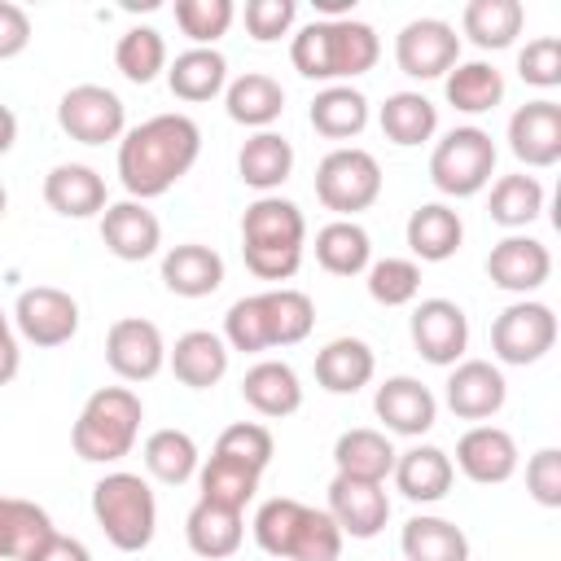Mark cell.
Wrapping results in <instances>:
<instances>
[{
	"label": "cell",
	"mask_w": 561,
	"mask_h": 561,
	"mask_svg": "<svg viewBox=\"0 0 561 561\" xmlns=\"http://www.w3.org/2000/svg\"><path fill=\"white\" fill-rule=\"evenodd\" d=\"M202 153V127L188 114H153L118 140V180L131 202L162 197L180 184Z\"/></svg>",
	"instance_id": "6da1fadb"
},
{
	"label": "cell",
	"mask_w": 561,
	"mask_h": 561,
	"mask_svg": "<svg viewBox=\"0 0 561 561\" xmlns=\"http://www.w3.org/2000/svg\"><path fill=\"white\" fill-rule=\"evenodd\" d=\"M381 57V39L368 22H355V18H333V22H307L294 44H289V61L302 79H320V83H333V79H355V75H368Z\"/></svg>",
	"instance_id": "7a4b0ae2"
},
{
	"label": "cell",
	"mask_w": 561,
	"mask_h": 561,
	"mask_svg": "<svg viewBox=\"0 0 561 561\" xmlns=\"http://www.w3.org/2000/svg\"><path fill=\"white\" fill-rule=\"evenodd\" d=\"M307 219L289 197H259L241 215V254L259 280H289L302 263Z\"/></svg>",
	"instance_id": "3957f363"
},
{
	"label": "cell",
	"mask_w": 561,
	"mask_h": 561,
	"mask_svg": "<svg viewBox=\"0 0 561 561\" xmlns=\"http://www.w3.org/2000/svg\"><path fill=\"white\" fill-rule=\"evenodd\" d=\"M342 530L324 508H311L302 500L276 495L259 504L254 513V543L267 557L285 561H337L342 557Z\"/></svg>",
	"instance_id": "277c9868"
},
{
	"label": "cell",
	"mask_w": 561,
	"mask_h": 561,
	"mask_svg": "<svg viewBox=\"0 0 561 561\" xmlns=\"http://www.w3.org/2000/svg\"><path fill=\"white\" fill-rule=\"evenodd\" d=\"M140 421H145V408H140V394L131 386L92 390L83 412H79V421H75V430H70L75 456L92 460V465H114V460L131 456Z\"/></svg>",
	"instance_id": "5b68a950"
},
{
	"label": "cell",
	"mask_w": 561,
	"mask_h": 561,
	"mask_svg": "<svg viewBox=\"0 0 561 561\" xmlns=\"http://www.w3.org/2000/svg\"><path fill=\"white\" fill-rule=\"evenodd\" d=\"M92 517L118 552H140L158 530V500L140 473L114 469L92 486Z\"/></svg>",
	"instance_id": "8992f818"
},
{
	"label": "cell",
	"mask_w": 561,
	"mask_h": 561,
	"mask_svg": "<svg viewBox=\"0 0 561 561\" xmlns=\"http://www.w3.org/2000/svg\"><path fill=\"white\" fill-rule=\"evenodd\" d=\"M495 175V140L482 127H451L430 153V180L447 197H473Z\"/></svg>",
	"instance_id": "52a82bcc"
},
{
	"label": "cell",
	"mask_w": 561,
	"mask_h": 561,
	"mask_svg": "<svg viewBox=\"0 0 561 561\" xmlns=\"http://www.w3.org/2000/svg\"><path fill=\"white\" fill-rule=\"evenodd\" d=\"M316 197H320L324 210H333L342 219L368 210L381 197V167H377V158L368 149H359V145H337L316 167Z\"/></svg>",
	"instance_id": "ba28073f"
},
{
	"label": "cell",
	"mask_w": 561,
	"mask_h": 561,
	"mask_svg": "<svg viewBox=\"0 0 561 561\" xmlns=\"http://www.w3.org/2000/svg\"><path fill=\"white\" fill-rule=\"evenodd\" d=\"M552 342H557V316H552L548 302H526L522 298V302L504 307L491 324V351H495L500 364L526 368V364L543 359L552 351Z\"/></svg>",
	"instance_id": "9c48e42d"
},
{
	"label": "cell",
	"mask_w": 561,
	"mask_h": 561,
	"mask_svg": "<svg viewBox=\"0 0 561 561\" xmlns=\"http://www.w3.org/2000/svg\"><path fill=\"white\" fill-rule=\"evenodd\" d=\"M57 123L79 145H110V140H123L127 110H123L118 92H110L101 83H75L57 101Z\"/></svg>",
	"instance_id": "30bf717a"
},
{
	"label": "cell",
	"mask_w": 561,
	"mask_h": 561,
	"mask_svg": "<svg viewBox=\"0 0 561 561\" xmlns=\"http://www.w3.org/2000/svg\"><path fill=\"white\" fill-rule=\"evenodd\" d=\"M408 333H412V346L425 364L451 368V364H460V355L469 346V316L451 298H421L412 307Z\"/></svg>",
	"instance_id": "8fae6325"
},
{
	"label": "cell",
	"mask_w": 561,
	"mask_h": 561,
	"mask_svg": "<svg viewBox=\"0 0 561 561\" xmlns=\"http://www.w3.org/2000/svg\"><path fill=\"white\" fill-rule=\"evenodd\" d=\"M394 61L408 79H443L460 61V35L443 18H416L394 35Z\"/></svg>",
	"instance_id": "7c38bea8"
},
{
	"label": "cell",
	"mask_w": 561,
	"mask_h": 561,
	"mask_svg": "<svg viewBox=\"0 0 561 561\" xmlns=\"http://www.w3.org/2000/svg\"><path fill=\"white\" fill-rule=\"evenodd\" d=\"M13 324L31 346H66L79 333V302L57 285H31L13 302Z\"/></svg>",
	"instance_id": "4fadbf2b"
},
{
	"label": "cell",
	"mask_w": 561,
	"mask_h": 561,
	"mask_svg": "<svg viewBox=\"0 0 561 561\" xmlns=\"http://www.w3.org/2000/svg\"><path fill=\"white\" fill-rule=\"evenodd\" d=\"M105 364L123 377V381H149L162 373L167 364V342L162 329L145 316H123L110 324L105 333Z\"/></svg>",
	"instance_id": "5bb4252c"
},
{
	"label": "cell",
	"mask_w": 561,
	"mask_h": 561,
	"mask_svg": "<svg viewBox=\"0 0 561 561\" xmlns=\"http://www.w3.org/2000/svg\"><path fill=\"white\" fill-rule=\"evenodd\" d=\"M342 535L351 539H373L386 530L390 522V495H386V482H364V478H346V473H333L329 482V508H324Z\"/></svg>",
	"instance_id": "9a60e30c"
},
{
	"label": "cell",
	"mask_w": 561,
	"mask_h": 561,
	"mask_svg": "<svg viewBox=\"0 0 561 561\" xmlns=\"http://www.w3.org/2000/svg\"><path fill=\"white\" fill-rule=\"evenodd\" d=\"M508 149L517 162H526L535 171L557 167L561 162V105L548 96L517 105L508 118Z\"/></svg>",
	"instance_id": "2e32d148"
},
{
	"label": "cell",
	"mask_w": 561,
	"mask_h": 561,
	"mask_svg": "<svg viewBox=\"0 0 561 561\" xmlns=\"http://www.w3.org/2000/svg\"><path fill=\"white\" fill-rule=\"evenodd\" d=\"M373 412L381 416V425H386L390 434L421 438V434H430V425H434V416H438V399H434V390H430L425 381L399 373V377H386V381L377 386Z\"/></svg>",
	"instance_id": "e0dca14e"
},
{
	"label": "cell",
	"mask_w": 561,
	"mask_h": 561,
	"mask_svg": "<svg viewBox=\"0 0 561 561\" xmlns=\"http://www.w3.org/2000/svg\"><path fill=\"white\" fill-rule=\"evenodd\" d=\"M456 469L478 486H500L517 473V443L500 425H473L456 443Z\"/></svg>",
	"instance_id": "ac0fdd59"
},
{
	"label": "cell",
	"mask_w": 561,
	"mask_h": 561,
	"mask_svg": "<svg viewBox=\"0 0 561 561\" xmlns=\"http://www.w3.org/2000/svg\"><path fill=\"white\" fill-rule=\"evenodd\" d=\"M508 381L491 359H460L447 377V408L460 421H486L504 408Z\"/></svg>",
	"instance_id": "d6986e66"
},
{
	"label": "cell",
	"mask_w": 561,
	"mask_h": 561,
	"mask_svg": "<svg viewBox=\"0 0 561 561\" xmlns=\"http://www.w3.org/2000/svg\"><path fill=\"white\" fill-rule=\"evenodd\" d=\"M101 241L114 259L123 263H140L162 245V224L145 202H114L101 210Z\"/></svg>",
	"instance_id": "ffe728a7"
},
{
	"label": "cell",
	"mask_w": 561,
	"mask_h": 561,
	"mask_svg": "<svg viewBox=\"0 0 561 561\" xmlns=\"http://www.w3.org/2000/svg\"><path fill=\"white\" fill-rule=\"evenodd\" d=\"M486 276L508 294H530L552 276V254L535 237H504L486 254Z\"/></svg>",
	"instance_id": "44dd1931"
},
{
	"label": "cell",
	"mask_w": 561,
	"mask_h": 561,
	"mask_svg": "<svg viewBox=\"0 0 561 561\" xmlns=\"http://www.w3.org/2000/svg\"><path fill=\"white\" fill-rule=\"evenodd\" d=\"M167 359H171V373H175L180 386L210 390L228 373V342L219 333H210V329H188V333L175 337V346L167 351Z\"/></svg>",
	"instance_id": "7402d4cb"
},
{
	"label": "cell",
	"mask_w": 561,
	"mask_h": 561,
	"mask_svg": "<svg viewBox=\"0 0 561 561\" xmlns=\"http://www.w3.org/2000/svg\"><path fill=\"white\" fill-rule=\"evenodd\" d=\"M44 202L66 219H92V215H101L110 206L105 202V180L83 162L53 167L44 175Z\"/></svg>",
	"instance_id": "603a6c76"
},
{
	"label": "cell",
	"mask_w": 561,
	"mask_h": 561,
	"mask_svg": "<svg viewBox=\"0 0 561 561\" xmlns=\"http://www.w3.org/2000/svg\"><path fill=\"white\" fill-rule=\"evenodd\" d=\"M162 285L180 298H206L224 285V259L219 250L202 245V241H184V245H171L162 254Z\"/></svg>",
	"instance_id": "cb8c5ba5"
},
{
	"label": "cell",
	"mask_w": 561,
	"mask_h": 561,
	"mask_svg": "<svg viewBox=\"0 0 561 561\" xmlns=\"http://www.w3.org/2000/svg\"><path fill=\"white\" fill-rule=\"evenodd\" d=\"M373 373H377V355L364 337H333L316 355V381L329 394H355L373 381Z\"/></svg>",
	"instance_id": "d4e9b609"
},
{
	"label": "cell",
	"mask_w": 561,
	"mask_h": 561,
	"mask_svg": "<svg viewBox=\"0 0 561 561\" xmlns=\"http://www.w3.org/2000/svg\"><path fill=\"white\" fill-rule=\"evenodd\" d=\"M241 399L259 412V416H294L302 408V386L298 373L285 359H259L245 377H241Z\"/></svg>",
	"instance_id": "484cf974"
},
{
	"label": "cell",
	"mask_w": 561,
	"mask_h": 561,
	"mask_svg": "<svg viewBox=\"0 0 561 561\" xmlns=\"http://www.w3.org/2000/svg\"><path fill=\"white\" fill-rule=\"evenodd\" d=\"M451 478H456V469H451V456H447L443 447L421 443V447L394 456V486H399V495H408L412 504H434V500H443V495L451 491Z\"/></svg>",
	"instance_id": "4316f807"
},
{
	"label": "cell",
	"mask_w": 561,
	"mask_h": 561,
	"mask_svg": "<svg viewBox=\"0 0 561 561\" xmlns=\"http://www.w3.org/2000/svg\"><path fill=\"white\" fill-rule=\"evenodd\" d=\"M224 110H228L232 123L267 131V127L285 114V88H280L272 75H263V70L237 75V79L224 88Z\"/></svg>",
	"instance_id": "83f0119b"
},
{
	"label": "cell",
	"mask_w": 561,
	"mask_h": 561,
	"mask_svg": "<svg viewBox=\"0 0 561 561\" xmlns=\"http://www.w3.org/2000/svg\"><path fill=\"white\" fill-rule=\"evenodd\" d=\"M465 241V224L460 215L447 206V202H421L412 215H408V250L421 259V263H443L460 250Z\"/></svg>",
	"instance_id": "f1b7e54d"
},
{
	"label": "cell",
	"mask_w": 561,
	"mask_h": 561,
	"mask_svg": "<svg viewBox=\"0 0 561 561\" xmlns=\"http://www.w3.org/2000/svg\"><path fill=\"white\" fill-rule=\"evenodd\" d=\"M394 447L381 430H368V425H355L346 434H337L333 443V465L337 473L346 478H364V482H386L394 473Z\"/></svg>",
	"instance_id": "f546056e"
},
{
	"label": "cell",
	"mask_w": 561,
	"mask_h": 561,
	"mask_svg": "<svg viewBox=\"0 0 561 561\" xmlns=\"http://www.w3.org/2000/svg\"><path fill=\"white\" fill-rule=\"evenodd\" d=\"M184 539H188V548H193L197 557L224 561V557H232V552L241 548L245 522H241V513H232V508H219V504L197 500V504L188 508V517H184Z\"/></svg>",
	"instance_id": "4dcf8cb0"
},
{
	"label": "cell",
	"mask_w": 561,
	"mask_h": 561,
	"mask_svg": "<svg viewBox=\"0 0 561 561\" xmlns=\"http://www.w3.org/2000/svg\"><path fill=\"white\" fill-rule=\"evenodd\" d=\"M289 171H294V145H289L280 131H254V136L241 145V153H237V175H241V184L259 188L263 197H267L272 188H280V184L289 180Z\"/></svg>",
	"instance_id": "1f68e13d"
},
{
	"label": "cell",
	"mask_w": 561,
	"mask_h": 561,
	"mask_svg": "<svg viewBox=\"0 0 561 561\" xmlns=\"http://www.w3.org/2000/svg\"><path fill=\"white\" fill-rule=\"evenodd\" d=\"M307 118L324 140H351L368 127V96L351 83H329L324 92H316Z\"/></svg>",
	"instance_id": "d6a6232c"
},
{
	"label": "cell",
	"mask_w": 561,
	"mask_h": 561,
	"mask_svg": "<svg viewBox=\"0 0 561 561\" xmlns=\"http://www.w3.org/2000/svg\"><path fill=\"white\" fill-rule=\"evenodd\" d=\"M399 548L408 561H469V539L456 522L447 517H430V513H416L408 517L403 535H399Z\"/></svg>",
	"instance_id": "836d02e7"
},
{
	"label": "cell",
	"mask_w": 561,
	"mask_h": 561,
	"mask_svg": "<svg viewBox=\"0 0 561 561\" xmlns=\"http://www.w3.org/2000/svg\"><path fill=\"white\" fill-rule=\"evenodd\" d=\"M53 535V517L35 500L0 495V561H26Z\"/></svg>",
	"instance_id": "e575fe53"
},
{
	"label": "cell",
	"mask_w": 561,
	"mask_h": 561,
	"mask_svg": "<svg viewBox=\"0 0 561 561\" xmlns=\"http://www.w3.org/2000/svg\"><path fill=\"white\" fill-rule=\"evenodd\" d=\"M316 263L329 276H359L373 263V241L355 219H333L316 232Z\"/></svg>",
	"instance_id": "d590c367"
},
{
	"label": "cell",
	"mask_w": 561,
	"mask_h": 561,
	"mask_svg": "<svg viewBox=\"0 0 561 561\" xmlns=\"http://www.w3.org/2000/svg\"><path fill=\"white\" fill-rule=\"evenodd\" d=\"M224 83H228V61H224V53H215V48H188V53H180V57L167 66V88H171L180 101H193V105L219 96Z\"/></svg>",
	"instance_id": "8d00e7d4"
},
{
	"label": "cell",
	"mask_w": 561,
	"mask_h": 561,
	"mask_svg": "<svg viewBox=\"0 0 561 561\" xmlns=\"http://www.w3.org/2000/svg\"><path fill=\"white\" fill-rule=\"evenodd\" d=\"M460 26L478 48L495 53V48H508L522 35L526 9H522V0H469L465 13H460Z\"/></svg>",
	"instance_id": "74e56055"
},
{
	"label": "cell",
	"mask_w": 561,
	"mask_h": 561,
	"mask_svg": "<svg viewBox=\"0 0 561 561\" xmlns=\"http://www.w3.org/2000/svg\"><path fill=\"white\" fill-rule=\"evenodd\" d=\"M263 302V324H267V346H298L316 329V302L302 289H267L259 294Z\"/></svg>",
	"instance_id": "f35d334b"
},
{
	"label": "cell",
	"mask_w": 561,
	"mask_h": 561,
	"mask_svg": "<svg viewBox=\"0 0 561 561\" xmlns=\"http://www.w3.org/2000/svg\"><path fill=\"white\" fill-rule=\"evenodd\" d=\"M197 486H202V500H206V504L245 513V504H250L254 491H259V469H250V465H241V460L215 451V456L197 469Z\"/></svg>",
	"instance_id": "ab89813d"
},
{
	"label": "cell",
	"mask_w": 561,
	"mask_h": 561,
	"mask_svg": "<svg viewBox=\"0 0 561 561\" xmlns=\"http://www.w3.org/2000/svg\"><path fill=\"white\" fill-rule=\"evenodd\" d=\"M443 92L460 114H486L504 101V75L491 61H456L447 70Z\"/></svg>",
	"instance_id": "60d3db41"
},
{
	"label": "cell",
	"mask_w": 561,
	"mask_h": 561,
	"mask_svg": "<svg viewBox=\"0 0 561 561\" xmlns=\"http://www.w3.org/2000/svg\"><path fill=\"white\" fill-rule=\"evenodd\" d=\"M377 123H381L386 140L412 149V145H425L438 131V110L421 92H390L386 105H381V114H377Z\"/></svg>",
	"instance_id": "b9f144b4"
},
{
	"label": "cell",
	"mask_w": 561,
	"mask_h": 561,
	"mask_svg": "<svg viewBox=\"0 0 561 561\" xmlns=\"http://www.w3.org/2000/svg\"><path fill=\"white\" fill-rule=\"evenodd\" d=\"M140 456H145V469L167 486H180V482H188L197 473V443L184 430H153L145 438Z\"/></svg>",
	"instance_id": "7bdbcfd3"
},
{
	"label": "cell",
	"mask_w": 561,
	"mask_h": 561,
	"mask_svg": "<svg viewBox=\"0 0 561 561\" xmlns=\"http://www.w3.org/2000/svg\"><path fill=\"white\" fill-rule=\"evenodd\" d=\"M543 210V184L526 171L517 175H500L495 188H491V219L500 228H526L535 224Z\"/></svg>",
	"instance_id": "ee69618b"
},
{
	"label": "cell",
	"mask_w": 561,
	"mask_h": 561,
	"mask_svg": "<svg viewBox=\"0 0 561 561\" xmlns=\"http://www.w3.org/2000/svg\"><path fill=\"white\" fill-rule=\"evenodd\" d=\"M114 66L131 83H153L167 70V39L153 26H131L114 44Z\"/></svg>",
	"instance_id": "f6af8a7d"
},
{
	"label": "cell",
	"mask_w": 561,
	"mask_h": 561,
	"mask_svg": "<svg viewBox=\"0 0 561 561\" xmlns=\"http://www.w3.org/2000/svg\"><path fill=\"white\" fill-rule=\"evenodd\" d=\"M232 18H237V4L232 0H175V26L197 48H210L219 35H228Z\"/></svg>",
	"instance_id": "bcb514c9"
},
{
	"label": "cell",
	"mask_w": 561,
	"mask_h": 561,
	"mask_svg": "<svg viewBox=\"0 0 561 561\" xmlns=\"http://www.w3.org/2000/svg\"><path fill=\"white\" fill-rule=\"evenodd\" d=\"M368 294L381 307H408L421 294V267L412 259H377L368 263Z\"/></svg>",
	"instance_id": "7dc6e473"
},
{
	"label": "cell",
	"mask_w": 561,
	"mask_h": 561,
	"mask_svg": "<svg viewBox=\"0 0 561 561\" xmlns=\"http://www.w3.org/2000/svg\"><path fill=\"white\" fill-rule=\"evenodd\" d=\"M215 451H219V456H232V460H241V465H250V469L263 473V469L272 465V456H276V443H272V430H267V425H259V421H237V425H228V430L219 434Z\"/></svg>",
	"instance_id": "c3c4849f"
},
{
	"label": "cell",
	"mask_w": 561,
	"mask_h": 561,
	"mask_svg": "<svg viewBox=\"0 0 561 561\" xmlns=\"http://www.w3.org/2000/svg\"><path fill=\"white\" fill-rule=\"evenodd\" d=\"M224 342H228V351H245V355L267 351V324H263L259 294H245V298H237L228 307V316H224Z\"/></svg>",
	"instance_id": "681fc988"
},
{
	"label": "cell",
	"mask_w": 561,
	"mask_h": 561,
	"mask_svg": "<svg viewBox=\"0 0 561 561\" xmlns=\"http://www.w3.org/2000/svg\"><path fill=\"white\" fill-rule=\"evenodd\" d=\"M517 75L530 88H557L561 83V39L557 35H539L517 53Z\"/></svg>",
	"instance_id": "f907efd6"
},
{
	"label": "cell",
	"mask_w": 561,
	"mask_h": 561,
	"mask_svg": "<svg viewBox=\"0 0 561 561\" xmlns=\"http://www.w3.org/2000/svg\"><path fill=\"white\" fill-rule=\"evenodd\" d=\"M294 18H298V4L294 0H250L245 4V31L259 44H272L280 35H289Z\"/></svg>",
	"instance_id": "816d5d0a"
},
{
	"label": "cell",
	"mask_w": 561,
	"mask_h": 561,
	"mask_svg": "<svg viewBox=\"0 0 561 561\" xmlns=\"http://www.w3.org/2000/svg\"><path fill=\"white\" fill-rule=\"evenodd\" d=\"M526 491L535 504L561 508V451L557 447H539L526 460Z\"/></svg>",
	"instance_id": "f5cc1de1"
},
{
	"label": "cell",
	"mask_w": 561,
	"mask_h": 561,
	"mask_svg": "<svg viewBox=\"0 0 561 561\" xmlns=\"http://www.w3.org/2000/svg\"><path fill=\"white\" fill-rule=\"evenodd\" d=\"M26 44H31V18H26V9L13 4V0H0V61L26 53Z\"/></svg>",
	"instance_id": "db71d44e"
},
{
	"label": "cell",
	"mask_w": 561,
	"mask_h": 561,
	"mask_svg": "<svg viewBox=\"0 0 561 561\" xmlns=\"http://www.w3.org/2000/svg\"><path fill=\"white\" fill-rule=\"evenodd\" d=\"M26 561H92V552H88L79 539H70V535H57V530H53V535H48V539L26 557Z\"/></svg>",
	"instance_id": "11a10c76"
},
{
	"label": "cell",
	"mask_w": 561,
	"mask_h": 561,
	"mask_svg": "<svg viewBox=\"0 0 561 561\" xmlns=\"http://www.w3.org/2000/svg\"><path fill=\"white\" fill-rule=\"evenodd\" d=\"M18 364H22V351H18V337H13L9 316L0 311V386H9L18 377Z\"/></svg>",
	"instance_id": "9f6ffc18"
},
{
	"label": "cell",
	"mask_w": 561,
	"mask_h": 561,
	"mask_svg": "<svg viewBox=\"0 0 561 561\" xmlns=\"http://www.w3.org/2000/svg\"><path fill=\"white\" fill-rule=\"evenodd\" d=\"M13 140H18V114L9 105H0V158L13 149Z\"/></svg>",
	"instance_id": "6f0895ef"
},
{
	"label": "cell",
	"mask_w": 561,
	"mask_h": 561,
	"mask_svg": "<svg viewBox=\"0 0 561 561\" xmlns=\"http://www.w3.org/2000/svg\"><path fill=\"white\" fill-rule=\"evenodd\" d=\"M4 206H9V193H4V184H0V219H4Z\"/></svg>",
	"instance_id": "680465c9"
}]
</instances>
